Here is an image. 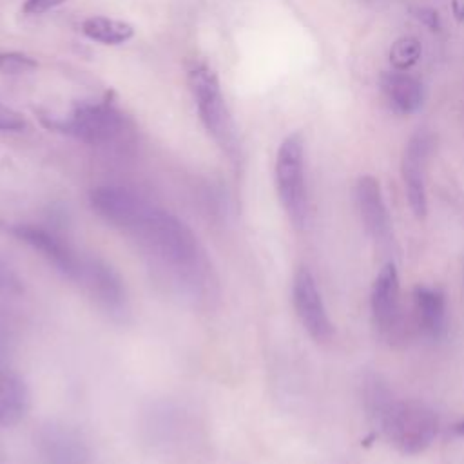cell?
<instances>
[{
	"instance_id": "cell-24",
	"label": "cell",
	"mask_w": 464,
	"mask_h": 464,
	"mask_svg": "<svg viewBox=\"0 0 464 464\" xmlns=\"http://www.w3.org/2000/svg\"><path fill=\"white\" fill-rule=\"evenodd\" d=\"M451 431H453L455 435H459V437H464V419L459 420V422H455V424L451 426Z\"/></svg>"
},
{
	"instance_id": "cell-11",
	"label": "cell",
	"mask_w": 464,
	"mask_h": 464,
	"mask_svg": "<svg viewBox=\"0 0 464 464\" xmlns=\"http://www.w3.org/2000/svg\"><path fill=\"white\" fill-rule=\"evenodd\" d=\"M78 285L109 314H121L125 310V286L120 276L103 261L96 257H83Z\"/></svg>"
},
{
	"instance_id": "cell-16",
	"label": "cell",
	"mask_w": 464,
	"mask_h": 464,
	"mask_svg": "<svg viewBox=\"0 0 464 464\" xmlns=\"http://www.w3.org/2000/svg\"><path fill=\"white\" fill-rule=\"evenodd\" d=\"M82 33L100 44L118 45L132 38L134 29L130 24L107 18V16H89L82 22Z\"/></svg>"
},
{
	"instance_id": "cell-3",
	"label": "cell",
	"mask_w": 464,
	"mask_h": 464,
	"mask_svg": "<svg viewBox=\"0 0 464 464\" xmlns=\"http://www.w3.org/2000/svg\"><path fill=\"white\" fill-rule=\"evenodd\" d=\"M190 89L196 100L199 118L214 138V141L227 152L230 158L237 156V140L234 130V121L230 111L221 94L219 80L216 72L207 65H198L188 74Z\"/></svg>"
},
{
	"instance_id": "cell-22",
	"label": "cell",
	"mask_w": 464,
	"mask_h": 464,
	"mask_svg": "<svg viewBox=\"0 0 464 464\" xmlns=\"http://www.w3.org/2000/svg\"><path fill=\"white\" fill-rule=\"evenodd\" d=\"M428 27H431L433 31L440 29V18L437 14V11L433 9H419V14H417Z\"/></svg>"
},
{
	"instance_id": "cell-6",
	"label": "cell",
	"mask_w": 464,
	"mask_h": 464,
	"mask_svg": "<svg viewBox=\"0 0 464 464\" xmlns=\"http://www.w3.org/2000/svg\"><path fill=\"white\" fill-rule=\"evenodd\" d=\"M49 127L87 143H109L121 134L125 120L109 103H80L67 120L53 121Z\"/></svg>"
},
{
	"instance_id": "cell-15",
	"label": "cell",
	"mask_w": 464,
	"mask_h": 464,
	"mask_svg": "<svg viewBox=\"0 0 464 464\" xmlns=\"http://www.w3.org/2000/svg\"><path fill=\"white\" fill-rule=\"evenodd\" d=\"M29 410L25 382L13 372L0 370V428L18 424Z\"/></svg>"
},
{
	"instance_id": "cell-2",
	"label": "cell",
	"mask_w": 464,
	"mask_h": 464,
	"mask_svg": "<svg viewBox=\"0 0 464 464\" xmlns=\"http://www.w3.org/2000/svg\"><path fill=\"white\" fill-rule=\"evenodd\" d=\"M386 439L402 453H422L437 437L439 419L420 401L388 399L373 415Z\"/></svg>"
},
{
	"instance_id": "cell-19",
	"label": "cell",
	"mask_w": 464,
	"mask_h": 464,
	"mask_svg": "<svg viewBox=\"0 0 464 464\" xmlns=\"http://www.w3.org/2000/svg\"><path fill=\"white\" fill-rule=\"evenodd\" d=\"M36 67V60L24 53H0V72H24Z\"/></svg>"
},
{
	"instance_id": "cell-14",
	"label": "cell",
	"mask_w": 464,
	"mask_h": 464,
	"mask_svg": "<svg viewBox=\"0 0 464 464\" xmlns=\"http://www.w3.org/2000/svg\"><path fill=\"white\" fill-rule=\"evenodd\" d=\"M381 85L390 103L404 114L417 112L424 102V91L417 78L408 74L406 71L386 72L381 78Z\"/></svg>"
},
{
	"instance_id": "cell-21",
	"label": "cell",
	"mask_w": 464,
	"mask_h": 464,
	"mask_svg": "<svg viewBox=\"0 0 464 464\" xmlns=\"http://www.w3.org/2000/svg\"><path fill=\"white\" fill-rule=\"evenodd\" d=\"M62 2L65 0H27L24 4V13H29V14H38V13H44L54 5H60Z\"/></svg>"
},
{
	"instance_id": "cell-8",
	"label": "cell",
	"mask_w": 464,
	"mask_h": 464,
	"mask_svg": "<svg viewBox=\"0 0 464 464\" xmlns=\"http://www.w3.org/2000/svg\"><path fill=\"white\" fill-rule=\"evenodd\" d=\"M430 150H431V136L424 130H419L408 140L402 152V161H401L406 198L417 219H424L428 212L424 172H426V161H428Z\"/></svg>"
},
{
	"instance_id": "cell-12",
	"label": "cell",
	"mask_w": 464,
	"mask_h": 464,
	"mask_svg": "<svg viewBox=\"0 0 464 464\" xmlns=\"http://www.w3.org/2000/svg\"><path fill=\"white\" fill-rule=\"evenodd\" d=\"M355 203L366 232L377 243H390L392 218L379 185L373 176H361L355 185Z\"/></svg>"
},
{
	"instance_id": "cell-23",
	"label": "cell",
	"mask_w": 464,
	"mask_h": 464,
	"mask_svg": "<svg viewBox=\"0 0 464 464\" xmlns=\"http://www.w3.org/2000/svg\"><path fill=\"white\" fill-rule=\"evenodd\" d=\"M451 9H453V14L459 22L464 20V0H451Z\"/></svg>"
},
{
	"instance_id": "cell-18",
	"label": "cell",
	"mask_w": 464,
	"mask_h": 464,
	"mask_svg": "<svg viewBox=\"0 0 464 464\" xmlns=\"http://www.w3.org/2000/svg\"><path fill=\"white\" fill-rule=\"evenodd\" d=\"M419 56H420V44L411 36L397 40L390 49V62L397 71H406L419 60Z\"/></svg>"
},
{
	"instance_id": "cell-9",
	"label": "cell",
	"mask_w": 464,
	"mask_h": 464,
	"mask_svg": "<svg viewBox=\"0 0 464 464\" xmlns=\"http://www.w3.org/2000/svg\"><path fill=\"white\" fill-rule=\"evenodd\" d=\"M89 199L91 207L100 218H103L109 225L127 234L132 230V227L138 223V219L150 205L136 192L114 185L96 187L91 192Z\"/></svg>"
},
{
	"instance_id": "cell-7",
	"label": "cell",
	"mask_w": 464,
	"mask_h": 464,
	"mask_svg": "<svg viewBox=\"0 0 464 464\" xmlns=\"http://www.w3.org/2000/svg\"><path fill=\"white\" fill-rule=\"evenodd\" d=\"M292 303L308 335L317 343L330 341V337L334 335V326L317 288L315 277L306 266H299L294 276Z\"/></svg>"
},
{
	"instance_id": "cell-13",
	"label": "cell",
	"mask_w": 464,
	"mask_h": 464,
	"mask_svg": "<svg viewBox=\"0 0 464 464\" xmlns=\"http://www.w3.org/2000/svg\"><path fill=\"white\" fill-rule=\"evenodd\" d=\"M417 326L431 341H442L448 332L446 295L437 286L419 285L413 290Z\"/></svg>"
},
{
	"instance_id": "cell-10",
	"label": "cell",
	"mask_w": 464,
	"mask_h": 464,
	"mask_svg": "<svg viewBox=\"0 0 464 464\" xmlns=\"http://www.w3.org/2000/svg\"><path fill=\"white\" fill-rule=\"evenodd\" d=\"M11 232L31 248L40 252L60 274L76 281L83 257L76 254V250L58 234L36 225H14Z\"/></svg>"
},
{
	"instance_id": "cell-20",
	"label": "cell",
	"mask_w": 464,
	"mask_h": 464,
	"mask_svg": "<svg viewBox=\"0 0 464 464\" xmlns=\"http://www.w3.org/2000/svg\"><path fill=\"white\" fill-rule=\"evenodd\" d=\"M24 125L25 121L16 111L0 103V130H20Z\"/></svg>"
},
{
	"instance_id": "cell-17",
	"label": "cell",
	"mask_w": 464,
	"mask_h": 464,
	"mask_svg": "<svg viewBox=\"0 0 464 464\" xmlns=\"http://www.w3.org/2000/svg\"><path fill=\"white\" fill-rule=\"evenodd\" d=\"M42 442L45 444V459L51 464H82L85 459L83 446L69 433L49 431Z\"/></svg>"
},
{
	"instance_id": "cell-1",
	"label": "cell",
	"mask_w": 464,
	"mask_h": 464,
	"mask_svg": "<svg viewBox=\"0 0 464 464\" xmlns=\"http://www.w3.org/2000/svg\"><path fill=\"white\" fill-rule=\"evenodd\" d=\"M181 290L208 292L212 266L196 234L174 214L149 205L129 232Z\"/></svg>"
},
{
	"instance_id": "cell-5",
	"label": "cell",
	"mask_w": 464,
	"mask_h": 464,
	"mask_svg": "<svg viewBox=\"0 0 464 464\" xmlns=\"http://www.w3.org/2000/svg\"><path fill=\"white\" fill-rule=\"evenodd\" d=\"M370 306H372L373 324L379 330V334L388 343L404 341L408 334V326H406V317L401 306L399 274L393 263H386L379 270L372 286Z\"/></svg>"
},
{
	"instance_id": "cell-4",
	"label": "cell",
	"mask_w": 464,
	"mask_h": 464,
	"mask_svg": "<svg viewBox=\"0 0 464 464\" xmlns=\"http://www.w3.org/2000/svg\"><path fill=\"white\" fill-rule=\"evenodd\" d=\"M276 187L279 201L295 227H303L308 218V192L304 178V143L301 134L286 136L276 156Z\"/></svg>"
}]
</instances>
